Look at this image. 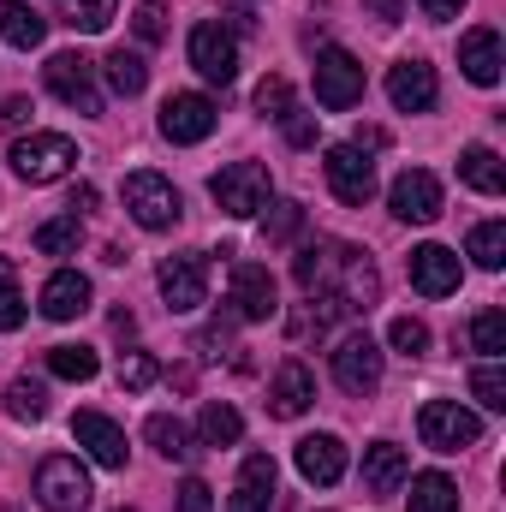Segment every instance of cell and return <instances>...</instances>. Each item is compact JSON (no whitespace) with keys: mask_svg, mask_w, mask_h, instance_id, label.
<instances>
[{"mask_svg":"<svg viewBox=\"0 0 506 512\" xmlns=\"http://www.w3.org/2000/svg\"><path fill=\"white\" fill-rule=\"evenodd\" d=\"M298 477L316 483V489L340 483V477H346V441H340V435H304V441H298Z\"/></svg>","mask_w":506,"mask_h":512,"instance_id":"18","label":"cell"},{"mask_svg":"<svg viewBox=\"0 0 506 512\" xmlns=\"http://www.w3.org/2000/svg\"><path fill=\"white\" fill-rule=\"evenodd\" d=\"M298 227H304V209H298V203H274V215L262 221V239H268V245H286Z\"/></svg>","mask_w":506,"mask_h":512,"instance_id":"38","label":"cell"},{"mask_svg":"<svg viewBox=\"0 0 506 512\" xmlns=\"http://www.w3.org/2000/svg\"><path fill=\"white\" fill-rule=\"evenodd\" d=\"M90 495H96L90 489V471L72 453H48L36 465V501H42V512H84Z\"/></svg>","mask_w":506,"mask_h":512,"instance_id":"3","label":"cell"},{"mask_svg":"<svg viewBox=\"0 0 506 512\" xmlns=\"http://www.w3.org/2000/svg\"><path fill=\"white\" fill-rule=\"evenodd\" d=\"M197 435H203V447H233V441L245 435V417H239L233 405L209 399V405H203V417H197Z\"/></svg>","mask_w":506,"mask_h":512,"instance_id":"27","label":"cell"},{"mask_svg":"<svg viewBox=\"0 0 506 512\" xmlns=\"http://www.w3.org/2000/svg\"><path fill=\"white\" fill-rule=\"evenodd\" d=\"M78 239H84V221H78V215H54V221L36 227V251L42 256H72Z\"/></svg>","mask_w":506,"mask_h":512,"instance_id":"29","label":"cell"},{"mask_svg":"<svg viewBox=\"0 0 506 512\" xmlns=\"http://www.w3.org/2000/svg\"><path fill=\"white\" fill-rule=\"evenodd\" d=\"M191 66H197L209 84H233V78H239V42H233L221 24H197V30H191Z\"/></svg>","mask_w":506,"mask_h":512,"instance_id":"14","label":"cell"},{"mask_svg":"<svg viewBox=\"0 0 506 512\" xmlns=\"http://www.w3.org/2000/svg\"><path fill=\"white\" fill-rule=\"evenodd\" d=\"M417 6H423L435 24H447V18H459V12H465V0H417Z\"/></svg>","mask_w":506,"mask_h":512,"instance_id":"47","label":"cell"},{"mask_svg":"<svg viewBox=\"0 0 506 512\" xmlns=\"http://www.w3.org/2000/svg\"><path fill=\"white\" fill-rule=\"evenodd\" d=\"M417 435H423V447H435V453H459V447H477L483 417L465 411L459 399H429V405L417 411Z\"/></svg>","mask_w":506,"mask_h":512,"instance_id":"4","label":"cell"},{"mask_svg":"<svg viewBox=\"0 0 506 512\" xmlns=\"http://www.w3.org/2000/svg\"><path fill=\"white\" fill-rule=\"evenodd\" d=\"M435 96H441V84H435V66H429V60H399V66H387V102H393L399 114H429Z\"/></svg>","mask_w":506,"mask_h":512,"instance_id":"13","label":"cell"},{"mask_svg":"<svg viewBox=\"0 0 506 512\" xmlns=\"http://www.w3.org/2000/svg\"><path fill=\"white\" fill-rule=\"evenodd\" d=\"M155 376H161V370H155V358H149V352H126V358H120V387H126V393L155 387Z\"/></svg>","mask_w":506,"mask_h":512,"instance_id":"39","label":"cell"},{"mask_svg":"<svg viewBox=\"0 0 506 512\" xmlns=\"http://www.w3.org/2000/svg\"><path fill=\"white\" fill-rule=\"evenodd\" d=\"M310 399H316V376H310L298 358H286V364L274 370V387H268V411H274V417H304Z\"/></svg>","mask_w":506,"mask_h":512,"instance_id":"21","label":"cell"},{"mask_svg":"<svg viewBox=\"0 0 506 512\" xmlns=\"http://www.w3.org/2000/svg\"><path fill=\"white\" fill-rule=\"evenodd\" d=\"M60 12H66V24L72 30H84V36H96V30H108L114 24V12H120V0H54Z\"/></svg>","mask_w":506,"mask_h":512,"instance_id":"31","label":"cell"},{"mask_svg":"<svg viewBox=\"0 0 506 512\" xmlns=\"http://www.w3.org/2000/svg\"><path fill=\"white\" fill-rule=\"evenodd\" d=\"M120 512H131V507H120Z\"/></svg>","mask_w":506,"mask_h":512,"instance_id":"49","label":"cell"},{"mask_svg":"<svg viewBox=\"0 0 506 512\" xmlns=\"http://www.w3.org/2000/svg\"><path fill=\"white\" fill-rule=\"evenodd\" d=\"M0 42L6 48H42L48 42V18L30 0H0Z\"/></svg>","mask_w":506,"mask_h":512,"instance_id":"24","label":"cell"},{"mask_svg":"<svg viewBox=\"0 0 506 512\" xmlns=\"http://www.w3.org/2000/svg\"><path fill=\"white\" fill-rule=\"evenodd\" d=\"M143 441L161 453V459H191L197 447H191V435H185V423L179 417H167V411H155L149 423H143Z\"/></svg>","mask_w":506,"mask_h":512,"instance_id":"28","label":"cell"},{"mask_svg":"<svg viewBox=\"0 0 506 512\" xmlns=\"http://www.w3.org/2000/svg\"><path fill=\"white\" fill-rule=\"evenodd\" d=\"M459 66H465V78H471V84L495 90V84H501V66H506L501 36H495L489 24H483V30H465V36H459Z\"/></svg>","mask_w":506,"mask_h":512,"instance_id":"17","label":"cell"},{"mask_svg":"<svg viewBox=\"0 0 506 512\" xmlns=\"http://www.w3.org/2000/svg\"><path fill=\"white\" fill-rule=\"evenodd\" d=\"M227 512H274V459L268 453H251L233 495H227Z\"/></svg>","mask_w":506,"mask_h":512,"instance_id":"20","label":"cell"},{"mask_svg":"<svg viewBox=\"0 0 506 512\" xmlns=\"http://www.w3.org/2000/svg\"><path fill=\"white\" fill-rule=\"evenodd\" d=\"M292 274H298V286H304V292H316V286L328 280V251L304 245V251H298V262H292Z\"/></svg>","mask_w":506,"mask_h":512,"instance_id":"42","label":"cell"},{"mask_svg":"<svg viewBox=\"0 0 506 512\" xmlns=\"http://www.w3.org/2000/svg\"><path fill=\"white\" fill-rule=\"evenodd\" d=\"M209 131H215V102L209 96H197V90L167 96V108H161V137L167 143H203Z\"/></svg>","mask_w":506,"mask_h":512,"instance_id":"15","label":"cell"},{"mask_svg":"<svg viewBox=\"0 0 506 512\" xmlns=\"http://www.w3.org/2000/svg\"><path fill=\"white\" fill-rule=\"evenodd\" d=\"M286 108H292V84H286V78H262V84H256V114L280 120Z\"/></svg>","mask_w":506,"mask_h":512,"instance_id":"40","label":"cell"},{"mask_svg":"<svg viewBox=\"0 0 506 512\" xmlns=\"http://www.w3.org/2000/svg\"><path fill=\"white\" fill-rule=\"evenodd\" d=\"M459 179H465L471 191H483V197H501L506 191V167L489 143H471V149L459 155Z\"/></svg>","mask_w":506,"mask_h":512,"instance_id":"25","label":"cell"},{"mask_svg":"<svg viewBox=\"0 0 506 512\" xmlns=\"http://www.w3.org/2000/svg\"><path fill=\"white\" fill-rule=\"evenodd\" d=\"M42 78H48V90H54L66 108L102 114V84H96V66H90L84 54H54V60L42 66Z\"/></svg>","mask_w":506,"mask_h":512,"instance_id":"8","label":"cell"},{"mask_svg":"<svg viewBox=\"0 0 506 512\" xmlns=\"http://www.w3.org/2000/svg\"><path fill=\"white\" fill-rule=\"evenodd\" d=\"M405 477H411L405 447H393V441L364 447V489H370V495H399V489H405Z\"/></svg>","mask_w":506,"mask_h":512,"instance_id":"23","label":"cell"},{"mask_svg":"<svg viewBox=\"0 0 506 512\" xmlns=\"http://www.w3.org/2000/svg\"><path fill=\"white\" fill-rule=\"evenodd\" d=\"M471 399H477L483 411H506V370H501V364L471 370Z\"/></svg>","mask_w":506,"mask_h":512,"instance_id":"36","label":"cell"},{"mask_svg":"<svg viewBox=\"0 0 506 512\" xmlns=\"http://www.w3.org/2000/svg\"><path fill=\"white\" fill-rule=\"evenodd\" d=\"M131 30H137L143 42H161V36H167V6H161V0H143V6L131 12Z\"/></svg>","mask_w":506,"mask_h":512,"instance_id":"43","label":"cell"},{"mask_svg":"<svg viewBox=\"0 0 506 512\" xmlns=\"http://www.w3.org/2000/svg\"><path fill=\"white\" fill-rule=\"evenodd\" d=\"M12 328H24V292H18V280L0 268V334H12Z\"/></svg>","mask_w":506,"mask_h":512,"instance_id":"41","label":"cell"},{"mask_svg":"<svg viewBox=\"0 0 506 512\" xmlns=\"http://www.w3.org/2000/svg\"><path fill=\"white\" fill-rule=\"evenodd\" d=\"M155 280H161L167 310H179V316H191V310H203V304H209V256H203V251L167 256Z\"/></svg>","mask_w":506,"mask_h":512,"instance_id":"7","label":"cell"},{"mask_svg":"<svg viewBox=\"0 0 506 512\" xmlns=\"http://www.w3.org/2000/svg\"><path fill=\"white\" fill-rule=\"evenodd\" d=\"M411 483V512H459V489H453V477H441V471H423V477H405Z\"/></svg>","mask_w":506,"mask_h":512,"instance_id":"26","label":"cell"},{"mask_svg":"<svg viewBox=\"0 0 506 512\" xmlns=\"http://www.w3.org/2000/svg\"><path fill=\"white\" fill-rule=\"evenodd\" d=\"M471 352H483L489 364L506 352V310H483L477 322H471Z\"/></svg>","mask_w":506,"mask_h":512,"instance_id":"35","label":"cell"},{"mask_svg":"<svg viewBox=\"0 0 506 512\" xmlns=\"http://www.w3.org/2000/svg\"><path fill=\"white\" fill-rule=\"evenodd\" d=\"M209 495H215V489H209L203 477H191V483L179 489V512H215V501H209Z\"/></svg>","mask_w":506,"mask_h":512,"instance_id":"45","label":"cell"},{"mask_svg":"<svg viewBox=\"0 0 506 512\" xmlns=\"http://www.w3.org/2000/svg\"><path fill=\"white\" fill-rule=\"evenodd\" d=\"M78 167V143L66 131H30L12 143V173L30 179V185H54Z\"/></svg>","mask_w":506,"mask_h":512,"instance_id":"1","label":"cell"},{"mask_svg":"<svg viewBox=\"0 0 506 512\" xmlns=\"http://www.w3.org/2000/svg\"><path fill=\"white\" fill-rule=\"evenodd\" d=\"M334 382L346 393H376L381 387V346L370 334H346L334 346Z\"/></svg>","mask_w":506,"mask_h":512,"instance_id":"12","label":"cell"},{"mask_svg":"<svg viewBox=\"0 0 506 512\" xmlns=\"http://www.w3.org/2000/svg\"><path fill=\"white\" fill-rule=\"evenodd\" d=\"M48 370H54L60 382H90V376L102 370V358H96L90 346H48Z\"/></svg>","mask_w":506,"mask_h":512,"instance_id":"30","label":"cell"},{"mask_svg":"<svg viewBox=\"0 0 506 512\" xmlns=\"http://www.w3.org/2000/svg\"><path fill=\"white\" fill-rule=\"evenodd\" d=\"M387 340H393V352H405V358H423V352H429V328H423L417 316H399V322L387 328Z\"/></svg>","mask_w":506,"mask_h":512,"instance_id":"37","label":"cell"},{"mask_svg":"<svg viewBox=\"0 0 506 512\" xmlns=\"http://www.w3.org/2000/svg\"><path fill=\"white\" fill-rule=\"evenodd\" d=\"M84 310H90V280H84L78 268L48 274V286H42V316H48V322H72V316H84Z\"/></svg>","mask_w":506,"mask_h":512,"instance_id":"22","label":"cell"},{"mask_svg":"<svg viewBox=\"0 0 506 512\" xmlns=\"http://www.w3.org/2000/svg\"><path fill=\"white\" fill-rule=\"evenodd\" d=\"M411 286H417L423 298L459 292V256L447 251V245H417V251H411Z\"/></svg>","mask_w":506,"mask_h":512,"instance_id":"19","label":"cell"},{"mask_svg":"<svg viewBox=\"0 0 506 512\" xmlns=\"http://www.w3.org/2000/svg\"><path fill=\"white\" fill-rule=\"evenodd\" d=\"M233 310H239L245 322H268V316L280 310L274 274H268L262 262H233Z\"/></svg>","mask_w":506,"mask_h":512,"instance_id":"16","label":"cell"},{"mask_svg":"<svg viewBox=\"0 0 506 512\" xmlns=\"http://www.w3.org/2000/svg\"><path fill=\"white\" fill-rule=\"evenodd\" d=\"M370 12H376L381 24H399V12H405V6H399V0H370Z\"/></svg>","mask_w":506,"mask_h":512,"instance_id":"48","label":"cell"},{"mask_svg":"<svg viewBox=\"0 0 506 512\" xmlns=\"http://www.w3.org/2000/svg\"><path fill=\"white\" fill-rule=\"evenodd\" d=\"M102 66H108V84H114L120 96H143V84H149V66H143V54H131V48H114Z\"/></svg>","mask_w":506,"mask_h":512,"instance_id":"32","label":"cell"},{"mask_svg":"<svg viewBox=\"0 0 506 512\" xmlns=\"http://www.w3.org/2000/svg\"><path fill=\"white\" fill-rule=\"evenodd\" d=\"M280 126H286V137H292L298 149H310V143H316V114H298V108H286V114H280Z\"/></svg>","mask_w":506,"mask_h":512,"instance_id":"44","label":"cell"},{"mask_svg":"<svg viewBox=\"0 0 506 512\" xmlns=\"http://www.w3.org/2000/svg\"><path fill=\"white\" fill-rule=\"evenodd\" d=\"M30 114H36V108H30V96H6L0 126H6V131H24V126H30Z\"/></svg>","mask_w":506,"mask_h":512,"instance_id":"46","label":"cell"},{"mask_svg":"<svg viewBox=\"0 0 506 512\" xmlns=\"http://www.w3.org/2000/svg\"><path fill=\"white\" fill-rule=\"evenodd\" d=\"M6 411H12L18 423H42V417H48V387L30 382V376H18V382L6 387Z\"/></svg>","mask_w":506,"mask_h":512,"instance_id":"33","label":"cell"},{"mask_svg":"<svg viewBox=\"0 0 506 512\" xmlns=\"http://www.w3.org/2000/svg\"><path fill=\"white\" fill-rule=\"evenodd\" d=\"M316 102L328 114H346L364 102V66L346 54V48H322L316 54Z\"/></svg>","mask_w":506,"mask_h":512,"instance_id":"6","label":"cell"},{"mask_svg":"<svg viewBox=\"0 0 506 512\" xmlns=\"http://www.w3.org/2000/svg\"><path fill=\"white\" fill-rule=\"evenodd\" d=\"M322 167H328V185H334L340 203L364 209V203L376 197V161H370L358 143H334V149L322 155Z\"/></svg>","mask_w":506,"mask_h":512,"instance_id":"9","label":"cell"},{"mask_svg":"<svg viewBox=\"0 0 506 512\" xmlns=\"http://www.w3.org/2000/svg\"><path fill=\"white\" fill-rule=\"evenodd\" d=\"M387 209H393L405 227H429V221L441 215V179H435L429 167H405V173L393 179V191H387Z\"/></svg>","mask_w":506,"mask_h":512,"instance_id":"10","label":"cell"},{"mask_svg":"<svg viewBox=\"0 0 506 512\" xmlns=\"http://www.w3.org/2000/svg\"><path fill=\"white\" fill-rule=\"evenodd\" d=\"M209 197L221 203V215L251 221V215H262V209H268L274 179H268V167H262V161H233V167H221V173L209 179Z\"/></svg>","mask_w":506,"mask_h":512,"instance_id":"2","label":"cell"},{"mask_svg":"<svg viewBox=\"0 0 506 512\" xmlns=\"http://www.w3.org/2000/svg\"><path fill=\"white\" fill-rule=\"evenodd\" d=\"M179 191H173V179H161V173H126V215L137 227H149V233H167L173 221H179Z\"/></svg>","mask_w":506,"mask_h":512,"instance_id":"5","label":"cell"},{"mask_svg":"<svg viewBox=\"0 0 506 512\" xmlns=\"http://www.w3.org/2000/svg\"><path fill=\"white\" fill-rule=\"evenodd\" d=\"M471 262H477V268H489V274H501V262H506V227H501V221L471 227Z\"/></svg>","mask_w":506,"mask_h":512,"instance_id":"34","label":"cell"},{"mask_svg":"<svg viewBox=\"0 0 506 512\" xmlns=\"http://www.w3.org/2000/svg\"><path fill=\"white\" fill-rule=\"evenodd\" d=\"M72 441L102 465V471H126V429L114 423V417H102V411H78L72 417Z\"/></svg>","mask_w":506,"mask_h":512,"instance_id":"11","label":"cell"}]
</instances>
